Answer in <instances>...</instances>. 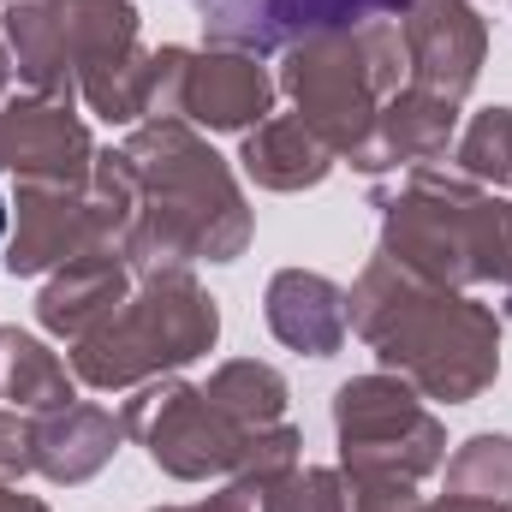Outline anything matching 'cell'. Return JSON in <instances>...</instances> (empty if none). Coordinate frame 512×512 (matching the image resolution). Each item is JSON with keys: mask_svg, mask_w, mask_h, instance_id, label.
<instances>
[{"mask_svg": "<svg viewBox=\"0 0 512 512\" xmlns=\"http://www.w3.org/2000/svg\"><path fill=\"white\" fill-rule=\"evenodd\" d=\"M417 512H489L477 501H459V495H441V501H417Z\"/></svg>", "mask_w": 512, "mask_h": 512, "instance_id": "28", "label": "cell"}, {"mask_svg": "<svg viewBox=\"0 0 512 512\" xmlns=\"http://www.w3.org/2000/svg\"><path fill=\"white\" fill-rule=\"evenodd\" d=\"M0 48H6V42H0Z\"/></svg>", "mask_w": 512, "mask_h": 512, "instance_id": "31", "label": "cell"}, {"mask_svg": "<svg viewBox=\"0 0 512 512\" xmlns=\"http://www.w3.org/2000/svg\"><path fill=\"white\" fill-rule=\"evenodd\" d=\"M36 471V417L30 411H0V483H18Z\"/></svg>", "mask_w": 512, "mask_h": 512, "instance_id": "25", "label": "cell"}, {"mask_svg": "<svg viewBox=\"0 0 512 512\" xmlns=\"http://www.w3.org/2000/svg\"><path fill=\"white\" fill-rule=\"evenodd\" d=\"M334 429H340V477L346 483H423L447 459V429L423 405V393L399 376H352L334 393Z\"/></svg>", "mask_w": 512, "mask_h": 512, "instance_id": "6", "label": "cell"}, {"mask_svg": "<svg viewBox=\"0 0 512 512\" xmlns=\"http://www.w3.org/2000/svg\"><path fill=\"white\" fill-rule=\"evenodd\" d=\"M0 42L12 54V72L30 96L42 102H72L78 96V66H72V36L54 0H12L0 12Z\"/></svg>", "mask_w": 512, "mask_h": 512, "instance_id": "15", "label": "cell"}, {"mask_svg": "<svg viewBox=\"0 0 512 512\" xmlns=\"http://www.w3.org/2000/svg\"><path fill=\"white\" fill-rule=\"evenodd\" d=\"M256 512H352V489L340 471H322V465H292L286 477H274Z\"/></svg>", "mask_w": 512, "mask_h": 512, "instance_id": "23", "label": "cell"}, {"mask_svg": "<svg viewBox=\"0 0 512 512\" xmlns=\"http://www.w3.org/2000/svg\"><path fill=\"white\" fill-rule=\"evenodd\" d=\"M126 435L155 459V471H167L173 483H209V477H233L239 453L251 441V429H239L203 387L179 382V376H155L137 387L120 411Z\"/></svg>", "mask_w": 512, "mask_h": 512, "instance_id": "7", "label": "cell"}, {"mask_svg": "<svg viewBox=\"0 0 512 512\" xmlns=\"http://www.w3.org/2000/svg\"><path fill=\"white\" fill-rule=\"evenodd\" d=\"M0 512H48V501L18 495V483H0Z\"/></svg>", "mask_w": 512, "mask_h": 512, "instance_id": "27", "label": "cell"}, {"mask_svg": "<svg viewBox=\"0 0 512 512\" xmlns=\"http://www.w3.org/2000/svg\"><path fill=\"white\" fill-rule=\"evenodd\" d=\"M405 42V84L435 90L447 102H465L483 60H489V24L471 0H411L399 12Z\"/></svg>", "mask_w": 512, "mask_h": 512, "instance_id": "11", "label": "cell"}, {"mask_svg": "<svg viewBox=\"0 0 512 512\" xmlns=\"http://www.w3.org/2000/svg\"><path fill=\"white\" fill-rule=\"evenodd\" d=\"M0 393H6L18 411L48 417V411L78 405V376H72V364H60L36 334L0 328Z\"/></svg>", "mask_w": 512, "mask_h": 512, "instance_id": "18", "label": "cell"}, {"mask_svg": "<svg viewBox=\"0 0 512 512\" xmlns=\"http://www.w3.org/2000/svg\"><path fill=\"white\" fill-rule=\"evenodd\" d=\"M447 495L477 501L489 512L512 507V435H471L447 459Z\"/></svg>", "mask_w": 512, "mask_h": 512, "instance_id": "20", "label": "cell"}, {"mask_svg": "<svg viewBox=\"0 0 512 512\" xmlns=\"http://www.w3.org/2000/svg\"><path fill=\"white\" fill-rule=\"evenodd\" d=\"M131 262L120 251H90L72 256L66 268L48 274L42 298H36V322L60 340H84L90 328H102L120 304L131 298Z\"/></svg>", "mask_w": 512, "mask_h": 512, "instance_id": "14", "label": "cell"}, {"mask_svg": "<svg viewBox=\"0 0 512 512\" xmlns=\"http://www.w3.org/2000/svg\"><path fill=\"white\" fill-rule=\"evenodd\" d=\"M0 239H6V197H0Z\"/></svg>", "mask_w": 512, "mask_h": 512, "instance_id": "30", "label": "cell"}, {"mask_svg": "<svg viewBox=\"0 0 512 512\" xmlns=\"http://www.w3.org/2000/svg\"><path fill=\"white\" fill-rule=\"evenodd\" d=\"M459 143V102L435 96V90H417V84H399L382 102V120L370 149L352 161L358 173H393V167H429L441 161L447 149Z\"/></svg>", "mask_w": 512, "mask_h": 512, "instance_id": "13", "label": "cell"}, {"mask_svg": "<svg viewBox=\"0 0 512 512\" xmlns=\"http://www.w3.org/2000/svg\"><path fill=\"white\" fill-rule=\"evenodd\" d=\"M126 233H131V215L120 203H108L96 185H84V191L18 185V227H12V245H6V274L12 280L54 274L72 256L120 251Z\"/></svg>", "mask_w": 512, "mask_h": 512, "instance_id": "9", "label": "cell"}, {"mask_svg": "<svg viewBox=\"0 0 512 512\" xmlns=\"http://www.w3.org/2000/svg\"><path fill=\"white\" fill-rule=\"evenodd\" d=\"M405 6H411V0H268L280 48L298 42V36H316V30H352V24H370V18L405 12Z\"/></svg>", "mask_w": 512, "mask_h": 512, "instance_id": "22", "label": "cell"}, {"mask_svg": "<svg viewBox=\"0 0 512 512\" xmlns=\"http://www.w3.org/2000/svg\"><path fill=\"white\" fill-rule=\"evenodd\" d=\"M149 114L203 131H251L274 114V78L239 48H155Z\"/></svg>", "mask_w": 512, "mask_h": 512, "instance_id": "8", "label": "cell"}, {"mask_svg": "<svg viewBox=\"0 0 512 512\" xmlns=\"http://www.w3.org/2000/svg\"><path fill=\"white\" fill-rule=\"evenodd\" d=\"M298 447H304V435L292 429V423H268V429H251V441H245V453H239V471H233V483H245V489H268L274 477H286L292 465H298Z\"/></svg>", "mask_w": 512, "mask_h": 512, "instance_id": "24", "label": "cell"}, {"mask_svg": "<svg viewBox=\"0 0 512 512\" xmlns=\"http://www.w3.org/2000/svg\"><path fill=\"white\" fill-rule=\"evenodd\" d=\"M262 316H268V334L304 358H334L352 334L346 286H334L316 268H280L262 292Z\"/></svg>", "mask_w": 512, "mask_h": 512, "instance_id": "12", "label": "cell"}, {"mask_svg": "<svg viewBox=\"0 0 512 512\" xmlns=\"http://www.w3.org/2000/svg\"><path fill=\"white\" fill-rule=\"evenodd\" d=\"M221 340V310L197 286L191 268H155L137 274L131 298L84 340H72V376L84 387L120 393L143 387L191 358H203Z\"/></svg>", "mask_w": 512, "mask_h": 512, "instance_id": "5", "label": "cell"}, {"mask_svg": "<svg viewBox=\"0 0 512 512\" xmlns=\"http://www.w3.org/2000/svg\"><path fill=\"white\" fill-rule=\"evenodd\" d=\"M280 90L298 102V120L316 131L334 161H358L376 137L382 102L405 84V42L393 18L352 30H316L280 48Z\"/></svg>", "mask_w": 512, "mask_h": 512, "instance_id": "4", "label": "cell"}, {"mask_svg": "<svg viewBox=\"0 0 512 512\" xmlns=\"http://www.w3.org/2000/svg\"><path fill=\"white\" fill-rule=\"evenodd\" d=\"M0 167L18 185H60L84 191L96 167V137L72 114V102L18 96L0 108Z\"/></svg>", "mask_w": 512, "mask_h": 512, "instance_id": "10", "label": "cell"}, {"mask_svg": "<svg viewBox=\"0 0 512 512\" xmlns=\"http://www.w3.org/2000/svg\"><path fill=\"white\" fill-rule=\"evenodd\" d=\"M453 167L471 185L512 191V108H483L453 143Z\"/></svg>", "mask_w": 512, "mask_h": 512, "instance_id": "21", "label": "cell"}, {"mask_svg": "<svg viewBox=\"0 0 512 512\" xmlns=\"http://www.w3.org/2000/svg\"><path fill=\"white\" fill-rule=\"evenodd\" d=\"M239 429H268V423H286V376L274 364H256V358H233L221 364L209 387H203Z\"/></svg>", "mask_w": 512, "mask_h": 512, "instance_id": "19", "label": "cell"}, {"mask_svg": "<svg viewBox=\"0 0 512 512\" xmlns=\"http://www.w3.org/2000/svg\"><path fill=\"white\" fill-rule=\"evenodd\" d=\"M120 435L126 423L102 405H66V411H48L36 417V471L48 483H90L114 453H120Z\"/></svg>", "mask_w": 512, "mask_h": 512, "instance_id": "16", "label": "cell"}, {"mask_svg": "<svg viewBox=\"0 0 512 512\" xmlns=\"http://www.w3.org/2000/svg\"><path fill=\"white\" fill-rule=\"evenodd\" d=\"M161 512H256V489L227 483V489H221V495H209L203 507H161Z\"/></svg>", "mask_w": 512, "mask_h": 512, "instance_id": "26", "label": "cell"}, {"mask_svg": "<svg viewBox=\"0 0 512 512\" xmlns=\"http://www.w3.org/2000/svg\"><path fill=\"white\" fill-rule=\"evenodd\" d=\"M239 167L251 173L262 191H310V185H322L334 173V149L298 114H268L262 126L245 131Z\"/></svg>", "mask_w": 512, "mask_h": 512, "instance_id": "17", "label": "cell"}, {"mask_svg": "<svg viewBox=\"0 0 512 512\" xmlns=\"http://www.w3.org/2000/svg\"><path fill=\"white\" fill-rule=\"evenodd\" d=\"M382 256L429 286H483L512 322V203L465 173L411 167V179L382 197Z\"/></svg>", "mask_w": 512, "mask_h": 512, "instance_id": "3", "label": "cell"}, {"mask_svg": "<svg viewBox=\"0 0 512 512\" xmlns=\"http://www.w3.org/2000/svg\"><path fill=\"white\" fill-rule=\"evenodd\" d=\"M507 512H512V507H507Z\"/></svg>", "mask_w": 512, "mask_h": 512, "instance_id": "32", "label": "cell"}, {"mask_svg": "<svg viewBox=\"0 0 512 512\" xmlns=\"http://www.w3.org/2000/svg\"><path fill=\"white\" fill-rule=\"evenodd\" d=\"M6 78H12V54L0 48V108H6Z\"/></svg>", "mask_w": 512, "mask_h": 512, "instance_id": "29", "label": "cell"}, {"mask_svg": "<svg viewBox=\"0 0 512 512\" xmlns=\"http://www.w3.org/2000/svg\"><path fill=\"white\" fill-rule=\"evenodd\" d=\"M137 167V221L120 256L131 274L233 262L251 245V203L233 167L185 120H149L120 143Z\"/></svg>", "mask_w": 512, "mask_h": 512, "instance_id": "2", "label": "cell"}, {"mask_svg": "<svg viewBox=\"0 0 512 512\" xmlns=\"http://www.w3.org/2000/svg\"><path fill=\"white\" fill-rule=\"evenodd\" d=\"M346 304L352 328L382 358V370L411 382L423 399L465 405L501 376V316L453 286L405 274L382 251L364 262Z\"/></svg>", "mask_w": 512, "mask_h": 512, "instance_id": "1", "label": "cell"}]
</instances>
